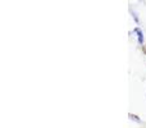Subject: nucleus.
<instances>
[{"label":"nucleus","mask_w":146,"mask_h":128,"mask_svg":"<svg viewBox=\"0 0 146 128\" xmlns=\"http://www.w3.org/2000/svg\"><path fill=\"white\" fill-rule=\"evenodd\" d=\"M136 33H137V36H139V42H140V44H144V38H142V32L139 30V28H136Z\"/></svg>","instance_id":"obj_1"}]
</instances>
